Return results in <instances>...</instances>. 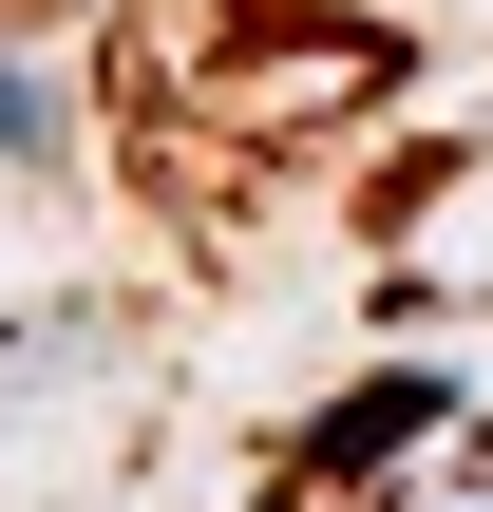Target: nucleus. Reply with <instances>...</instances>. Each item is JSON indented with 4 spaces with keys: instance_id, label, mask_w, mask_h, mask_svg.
<instances>
[{
    "instance_id": "f257e3e1",
    "label": "nucleus",
    "mask_w": 493,
    "mask_h": 512,
    "mask_svg": "<svg viewBox=\"0 0 493 512\" xmlns=\"http://www.w3.org/2000/svg\"><path fill=\"white\" fill-rule=\"evenodd\" d=\"M456 418H475V399H456L437 361H399V380H361V399H342V418H323V437L285 456V494H342V512H361L380 475H399V456H437Z\"/></svg>"
},
{
    "instance_id": "f03ea898",
    "label": "nucleus",
    "mask_w": 493,
    "mask_h": 512,
    "mask_svg": "<svg viewBox=\"0 0 493 512\" xmlns=\"http://www.w3.org/2000/svg\"><path fill=\"white\" fill-rule=\"evenodd\" d=\"M0 171H76V95L38 57H0Z\"/></svg>"
},
{
    "instance_id": "7ed1b4c3",
    "label": "nucleus",
    "mask_w": 493,
    "mask_h": 512,
    "mask_svg": "<svg viewBox=\"0 0 493 512\" xmlns=\"http://www.w3.org/2000/svg\"><path fill=\"white\" fill-rule=\"evenodd\" d=\"M399 512H493V418H456V437L418 456V494H399Z\"/></svg>"
}]
</instances>
